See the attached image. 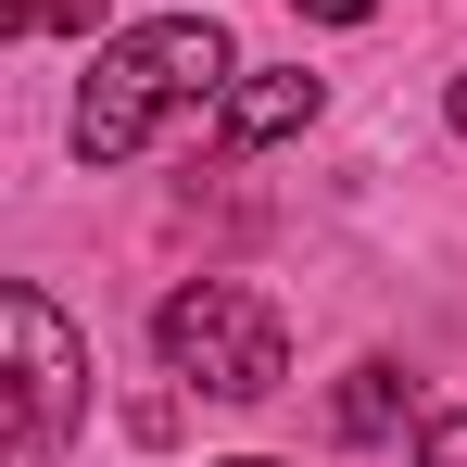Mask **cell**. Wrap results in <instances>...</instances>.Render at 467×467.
<instances>
[{"label": "cell", "instance_id": "obj_5", "mask_svg": "<svg viewBox=\"0 0 467 467\" xmlns=\"http://www.w3.org/2000/svg\"><path fill=\"white\" fill-rule=\"evenodd\" d=\"M341 430H354V442H379V430H391V367H354V391H341Z\"/></svg>", "mask_w": 467, "mask_h": 467}, {"label": "cell", "instance_id": "obj_8", "mask_svg": "<svg viewBox=\"0 0 467 467\" xmlns=\"http://www.w3.org/2000/svg\"><path fill=\"white\" fill-rule=\"evenodd\" d=\"M291 13H316V26H367L379 0H291Z\"/></svg>", "mask_w": 467, "mask_h": 467}, {"label": "cell", "instance_id": "obj_9", "mask_svg": "<svg viewBox=\"0 0 467 467\" xmlns=\"http://www.w3.org/2000/svg\"><path fill=\"white\" fill-rule=\"evenodd\" d=\"M455 127H467V77H455Z\"/></svg>", "mask_w": 467, "mask_h": 467}, {"label": "cell", "instance_id": "obj_10", "mask_svg": "<svg viewBox=\"0 0 467 467\" xmlns=\"http://www.w3.org/2000/svg\"><path fill=\"white\" fill-rule=\"evenodd\" d=\"M228 467H265V455H228Z\"/></svg>", "mask_w": 467, "mask_h": 467}, {"label": "cell", "instance_id": "obj_1", "mask_svg": "<svg viewBox=\"0 0 467 467\" xmlns=\"http://www.w3.org/2000/svg\"><path fill=\"white\" fill-rule=\"evenodd\" d=\"M215 88H228V26H215V13L127 26V38H101V64H88V88H77V152L127 164L164 114H190V101H215Z\"/></svg>", "mask_w": 467, "mask_h": 467}, {"label": "cell", "instance_id": "obj_3", "mask_svg": "<svg viewBox=\"0 0 467 467\" xmlns=\"http://www.w3.org/2000/svg\"><path fill=\"white\" fill-rule=\"evenodd\" d=\"M0 328H13V467H51V455H64V430H77L88 354H77V328H64V304H51L38 278L0 291Z\"/></svg>", "mask_w": 467, "mask_h": 467}, {"label": "cell", "instance_id": "obj_7", "mask_svg": "<svg viewBox=\"0 0 467 467\" xmlns=\"http://www.w3.org/2000/svg\"><path fill=\"white\" fill-rule=\"evenodd\" d=\"M417 467H467V404H442V417L417 430Z\"/></svg>", "mask_w": 467, "mask_h": 467}, {"label": "cell", "instance_id": "obj_4", "mask_svg": "<svg viewBox=\"0 0 467 467\" xmlns=\"http://www.w3.org/2000/svg\"><path fill=\"white\" fill-rule=\"evenodd\" d=\"M291 127H316V77L304 64H265V77L228 88V152H265V140H291Z\"/></svg>", "mask_w": 467, "mask_h": 467}, {"label": "cell", "instance_id": "obj_6", "mask_svg": "<svg viewBox=\"0 0 467 467\" xmlns=\"http://www.w3.org/2000/svg\"><path fill=\"white\" fill-rule=\"evenodd\" d=\"M0 26H13V38H38V26H101V0H0Z\"/></svg>", "mask_w": 467, "mask_h": 467}, {"label": "cell", "instance_id": "obj_2", "mask_svg": "<svg viewBox=\"0 0 467 467\" xmlns=\"http://www.w3.org/2000/svg\"><path fill=\"white\" fill-rule=\"evenodd\" d=\"M152 341H164V367H177L190 391H215V404H265V391L291 379V341H278V316L253 304L240 278H190V291H164Z\"/></svg>", "mask_w": 467, "mask_h": 467}]
</instances>
